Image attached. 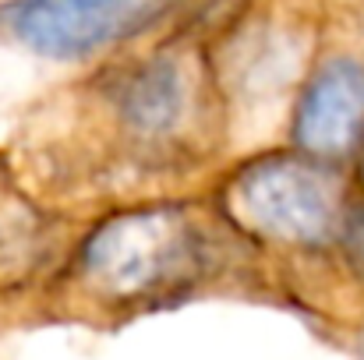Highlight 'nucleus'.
<instances>
[{"instance_id":"6","label":"nucleus","mask_w":364,"mask_h":360,"mask_svg":"<svg viewBox=\"0 0 364 360\" xmlns=\"http://www.w3.org/2000/svg\"><path fill=\"white\" fill-rule=\"evenodd\" d=\"M350 251H354L358 261H364V216H358L354 227H350Z\"/></svg>"},{"instance_id":"4","label":"nucleus","mask_w":364,"mask_h":360,"mask_svg":"<svg viewBox=\"0 0 364 360\" xmlns=\"http://www.w3.org/2000/svg\"><path fill=\"white\" fill-rule=\"evenodd\" d=\"M107 107L131 138L170 141L195 114V78L181 57L156 53L117 71L107 85Z\"/></svg>"},{"instance_id":"3","label":"nucleus","mask_w":364,"mask_h":360,"mask_svg":"<svg viewBox=\"0 0 364 360\" xmlns=\"http://www.w3.org/2000/svg\"><path fill=\"white\" fill-rule=\"evenodd\" d=\"M170 0H25L7 14L11 32L36 53L75 60L138 36Z\"/></svg>"},{"instance_id":"2","label":"nucleus","mask_w":364,"mask_h":360,"mask_svg":"<svg viewBox=\"0 0 364 360\" xmlns=\"http://www.w3.org/2000/svg\"><path fill=\"white\" fill-rule=\"evenodd\" d=\"M230 202L244 227L283 244H322L340 227L336 180L290 156H269L241 170Z\"/></svg>"},{"instance_id":"1","label":"nucleus","mask_w":364,"mask_h":360,"mask_svg":"<svg viewBox=\"0 0 364 360\" xmlns=\"http://www.w3.org/2000/svg\"><path fill=\"white\" fill-rule=\"evenodd\" d=\"M205 261V237L181 209H138L100 223L78 254L85 290L110 304H138L184 286Z\"/></svg>"},{"instance_id":"5","label":"nucleus","mask_w":364,"mask_h":360,"mask_svg":"<svg viewBox=\"0 0 364 360\" xmlns=\"http://www.w3.org/2000/svg\"><path fill=\"white\" fill-rule=\"evenodd\" d=\"M364 127V64L354 57L326 60L297 103L294 138L311 156H340Z\"/></svg>"},{"instance_id":"7","label":"nucleus","mask_w":364,"mask_h":360,"mask_svg":"<svg viewBox=\"0 0 364 360\" xmlns=\"http://www.w3.org/2000/svg\"><path fill=\"white\" fill-rule=\"evenodd\" d=\"M361 170H364V166H361Z\"/></svg>"}]
</instances>
